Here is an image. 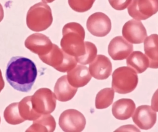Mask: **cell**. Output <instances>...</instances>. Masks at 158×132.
I'll return each instance as SVG.
<instances>
[{"mask_svg":"<svg viewBox=\"0 0 158 132\" xmlns=\"http://www.w3.org/2000/svg\"><path fill=\"white\" fill-rule=\"evenodd\" d=\"M37 74V67L32 60L23 57H13L7 64L6 78L15 90L28 92L36 81Z\"/></svg>","mask_w":158,"mask_h":132,"instance_id":"obj_1","label":"cell"},{"mask_svg":"<svg viewBox=\"0 0 158 132\" xmlns=\"http://www.w3.org/2000/svg\"><path fill=\"white\" fill-rule=\"evenodd\" d=\"M63 35L60 44L65 53L74 57L76 60L85 55V32L81 25L77 22L66 24L63 28Z\"/></svg>","mask_w":158,"mask_h":132,"instance_id":"obj_2","label":"cell"},{"mask_svg":"<svg viewBox=\"0 0 158 132\" xmlns=\"http://www.w3.org/2000/svg\"><path fill=\"white\" fill-rule=\"evenodd\" d=\"M52 9L49 5L40 2L31 6L27 16L28 28L34 32L45 30L53 22Z\"/></svg>","mask_w":158,"mask_h":132,"instance_id":"obj_3","label":"cell"},{"mask_svg":"<svg viewBox=\"0 0 158 132\" xmlns=\"http://www.w3.org/2000/svg\"><path fill=\"white\" fill-rule=\"evenodd\" d=\"M112 78V88L118 93L125 94L131 92L138 84L137 73L130 67L118 68L113 72Z\"/></svg>","mask_w":158,"mask_h":132,"instance_id":"obj_4","label":"cell"},{"mask_svg":"<svg viewBox=\"0 0 158 132\" xmlns=\"http://www.w3.org/2000/svg\"><path fill=\"white\" fill-rule=\"evenodd\" d=\"M40 58L44 63L61 72H69L77 64L74 57L65 53L56 44H53L49 53Z\"/></svg>","mask_w":158,"mask_h":132,"instance_id":"obj_5","label":"cell"},{"mask_svg":"<svg viewBox=\"0 0 158 132\" xmlns=\"http://www.w3.org/2000/svg\"><path fill=\"white\" fill-rule=\"evenodd\" d=\"M56 99L55 95L50 89H39L31 96L33 110L40 117L43 115L51 114L56 107Z\"/></svg>","mask_w":158,"mask_h":132,"instance_id":"obj_6","label":"cell"},{"mask_svg":"<svg viewBox=\"0 0 158 132\" xmlns=\"http://www.w3.org/2000/svg\"><path fill=\"white\" fill-rule=\"evenodd\" d=\"M128 11L135 20H146L158 12V0H133Z\"/></svg>","mask_w":158,"mask_h":132,"instance_id":"obj_7","label":"cell"},{"mask_svg":"<svg viewBox=\"0 0 158 132\" xmlns=\"http://www.w3.org/2000/svg\"><path fill=\"white\" fill-rule=\"evenodd\" d=\"M59 125L64 132H81L85 128L86 120L80 111L75 109H67L60 115Z\"/></svg>","mask_w":158,"mask_h":132,"instance_id":"obj_8","label":"cell"},{"mask_svg":"<svg viewBox=\"0 0 158 132\" xmlns=\"http://www.w3.org/2000/svg\"><path fill=\"white\" fill-rule=\"evenodd\" d=\"M86 28L92 35L98 37H105L111 30V20L104 13L96 12L88 18Z\"/></svg>","mask_w":158,"mask_h":132,"instance_id":"obj_9","label":"cell"},{"mask_svg":"<svg viewBox=\"0 0 158 132\" xmlns=\"http://www.w3.org/2000/svg\"><path fill=\"white\" fill-rule=\"evenodd\" d=\"M122 34L128 42L134 44L143 43L147 37L146 29L142 22L131 19L125 23L122 29Z\"/></svg>","mask_w":158,"mask_h":132,"instance_id":"obj_10","label":"cell"},{"mask_svg":"<svg viewBox=\"0 0 158 132\" xmlns=\"http://www.w3.org/2000/svg\"><path fill=\"white\" fill-rule=\"evenodd\" d=\"M25 46L32 53L40 57L47 54L52 48V44L46 35L41 33H33L30 35L25 42Z\"/></svg>","mask_w":158,"mask_h":132,"instance_id":"obj_11","label":"cell"},{"mask_svg":"<svg viewBox=\"0 0 158 132\" xmlns=\"http://www.w3.org/2000/svg\"><path fill=\"white\" fill-rule=\"evenodd\" d=\"M132 119L140 129L147 130L153 128L156 124V112L153 110L150 106L141 105L136 109Z\"/></svg>","mask_w":158,"mask_h":132,"instance_id":"obj_12","label":"cell"},{"mask_svg":"<svg viewBox=\"0 0 158 132\" xmlns=\"http://www.w3.org/2000/svg\"><path fill=\"white\" fill-rule=\"evenodd\" d=\"M108 51L113 60H123L132 53L133 45L122 36H117L110 41Z\"/></svg>","mask_w":158,"mask_h":132,"instance_id":"obj_13","label":"cell"},{"mask_svg":"<svg viewBox=\"0 0 158 132\" xmlns=\"http://www.w3.org/2000/svg\"><path fill=\"white\" fill-rule=\"evenodd\" d=\"M111 61L108 57L103 55L97 56L94 61L89 65L91 75L98 80H105L110 76L112 72Z\"/></svg>","mask_w":158,"mask_h":132,"instance_id":"obj_14","label":"cell"},{"mask_svg":"<svg viewBox=\"0 0 158 132\" xmlns=\"http://www.w3.org/2000/svg\"><path fill=\"white\" fill-rule=\"evenodd\" d=\"M67 79L70 85L75 88H80L86 85L92 79L89 69L83 65H77L68 72Z\"/></svg>","mask_w":158,"mask_h":132,"instance_id":"obj_15","label":"cell"},{"mask_svg":"<svg viewBox=\"0 0 158 132\" xmlns=\"http://www.w3.org/2000/svg\"><path fill=\"white\" fill-rule=\"evenodd\" d=\"M77 92V88L70 85L66 75L59 78L54 87L56 97L60 102H67L71 100Z\"/></svg>","mask_w":158,"mask_h":132,"instance_id":"obj_16","label":"cell"},{"mask_svg":"<svg viewBox=\"0 0 158 132\" xmlns=\"http://www.w3.org/2000/svg\"><path fill=\"white\" fill-rule=\"evenodd\" d=\"M135 109V104L132 100L129 98H122L113 104L112 113L117 119L125 120L132 117Z\"/></svg>","mask_w":158,"mask_h":132,"instance_id":"obj_17","label":"cell"},{"mask_svg":"<svg viewBox=\"0 0 158 132\" xmlns=\"http://www.w3.org/2000/svg\"><path fill=\"white\" fill-rule=\"evenodd\" d=\"M146 56L149 60V67L158 68V35L153 34L146 38L144 42Z\"/></svg>","mask_w":158,"mask_h":132,"instance_id":"obj_18","label":"cell"},{"mask_svg":"<svg viewBox=\"0 0 158 132\" xmlns=\"http://www.w3.org/2000/svg\"><path fill=\"white\" fill-rule=\"evenodd\" d=\"M126 63L128 66L139 74L144 72L149 66V60L147 57L140 51L133 52L127 58Z\"/></svg>","mask_w":158,"mask_h":132,"instance_id":"obj_19","label":"cell"},{"mask_svg":"<svg viewBox=\"0 0 158 132\" xmlns=\"http://www.w3.org/2000/svg\"><path fill=\"white\" fill-rule=\"evenodd\" d=\"M56 127V123L52 116L50 114L43 115L34 121L33 124L27 131L52 132L54 131Z\"/></svg>","mask_w":158,"mask_h":132,"instance_id":"obj_20","label":"cell"},{"mask_svg":"<svg viewBox=\"0 0 158 132\" xmlns=\"http://www.w3.org/2000/svg\"><path fill=\"white\" fill-rule=\"evenodd\" d=\"M114 98V91L112 88L101 90L97 95L95 107L97 109H104L112 104Z\"/></svg>","mask_w":158,"mask_h":132,"instance_id":"obj_21","label":"cell"},{"mask_svg":"<svg viewBox=\"0 0 158 132\" xmlns=\"http://www.w3.org/2000/svg\"><path fill=\"white\" fill-rule=\"evenodd\" d=\"M4 117L7 123L16 125L24 122L19 116L18 103H14L8 106L4 112Z\"/></svg>","mask_w":158,"mask_h":132,"instance_id":"obj_22","label":"cell"},{"mask_svg":"<svg viewBox=\"0 0 158 132\" xmlns=\"http://www.w3.org/2000/svg\"><path fill=\"white\" fill-rule=\"evenodd\" d=\"M86 52L84 56L77 60V63L82 65H88L94 61L97 56V48L93 43L88 41L85 42Z\"/></svg>","mask_w":158,"mask_h":132,"instance_id":"obj_23","label":"cell"},{"mask_svg":"<svg viewBox=\"0 0 158 132\" xmlns=\"http://www.w3.org/2000/svg\"><path fill=\"white\" fill-rule=\"evenodd\" d=\"M95 0H68L69 4L76 12L84 13L91 9Z\"/></svg>","mask_w":158,"mask_h":132,"instance_id":"obj_24","label":"cell"},{"mask_svg":"<svg viewBox=\"0 0 158 132\" xmlns=\"http://www.w3.org/2000/svg\"><path fill=\"white\" fill-rule=\"evenodd\" d=\"M110 4L114 9L123 10L131 4L132 0H108Z\"/></svg>","mask_w":158,"mask_h":132,"instance_id":"obj_25","label":"cell"},{"mask_svg":"<svg viewBox=\"0 0 158 132\" xmlns=\"http://www.w3.org/2000/svg\"><path fill=\"white\" fill-rule=\"evenodd\" d=\"M151 108L154 111L158 112V89L155 92L152 97Z\"/></svg>","mask_w":158,"mask_h":132,"instance_id":"obj_26","label":"cell"},{"mask_svg":"<svg viewBox=\"0 0 158 132\" xmlns=\"http://www.w3.org/2000/svg\"><path fill=\"white\" fill-rule=\"evenodd\" d=\"M4 87V80H3L2 72H1V70H0V92L2 90Z\"/></svg>","mask_w":158,"mask_h":132,"instance_id":"obj_27","label":"cell"},{"mask_svg":"<svg viewBox=\"0 0 158 132\" xmlns=\"http://www.w3.org/2000/svg\"><path fill=\"white\" fill-rule=\"evenodd\" d=\"M4 18L3 8L1 4L0 3V22Z\"/></svg>","mask_w":158,"mask_h":132,"instance_id":"obj_28","label":"cell"},{"mask_svg":"<svg viewBox=\"0 0 158 132\" xmlns=\"http://www.w3.org/2000/svg\"><path fill=\"white\" fill-rule=\"evenodd\" d=\"M44 3H52L55 0H42Z\"/></svg>","mask_w":158,"mask_h":132,"instance_id":"obj_29","label":"cell"}]
</instances>
